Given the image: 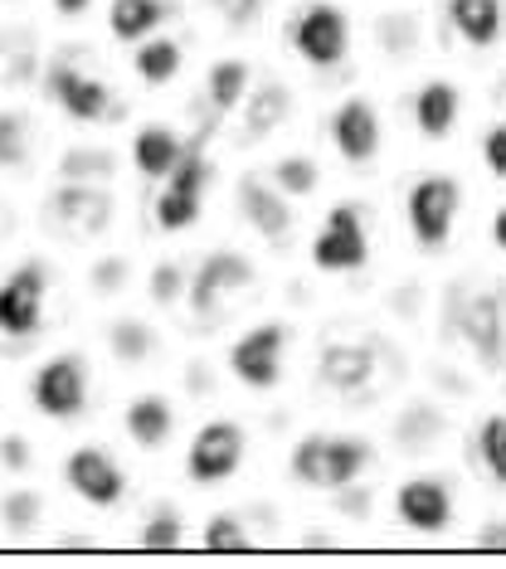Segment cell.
<instances>
[{
    "label": "cell",
    "mask_w": 506,
    "mask_h": 569,
    "mask_svg": "<svg viewBox=\"0 0 506 569\" xmlns=\"http://www.w3.org/2000/svg\"><path fill=\"white\" fill-rule=\"evenodd\" d=\"M448 327L473 346L483 366H502V351H506V292H463V288H453Z\"/></svg>",
    "instance_id": "cell-1"
},
{
    "label": "cell",
    "mask_w": 506,
    "mask_h": 569,
    "mask_svg": "<svg viewBox=\"0 0 506 569\" xmlns=\"http://www.w3.org/2000/svg\"><path fill=\"white\" fill-rule=\"evenodd\" d=\"M458 180L453 176H419L409 190V224H414V239L424 249H444L448 243V229H453V214H458Z\"/></svg>",
    "instance_id": "cell-2"
},
{
    "label": "cell",
    "mask_w": 506,
    "mask_h": 569,
    "mask_svg": "<svg viewBox=\"0 0 506 569\" xmlns=\"http://www.w3.org/2000/svg\"><path fill=\"white\" fill-rule=\"evenodd\" d=\"M370 243H366V224H360L356 204H336L321 224L317 243H311V263L327 268V273H350V268H366Z\"/></svg>",
    "instance_id": "cell-3"
},
{
    "label": "cell",
    "mask_w": 506,
    "mask_h": 569,
    "mask_svg": "<svg viewBox=\"0 0 506 569\" xmlns=\"http://www.w3.org/2000/svg\"><path fill=\"white\" fill-rule=\"evenodd\" d=\"M239 462H244V429L234 419H210L186 452L190 482H225Z\"/></svg>",
    "instance_id": "cell-4"
},
{
    "label": "cell",
    "mask_w": 506,
    "mask_h": 569,
    "mask_svg": "<svg viewBox=\"0 0 506 569\" xmlns=\"http://www.w3.org/2000/svg\"><path fill=\"white\" fill-rule=\"evenodd\" d=\"M44 219L59 224L63 234H102L112 224V196L102 186H78V180H63V186L49 196Z\"/></svg>",
    "instance_id": "cell-5"
},
{
    "label": "cell",
    "mask_w": 506,
    "mask_h": 569,
    "mask_svg": "<svg viewBox=\"0 0 506 569\" xmlns=\"http://www.w3.org/2000/svg\"><path fill=\"white\" fill-rule=\"evenodd\" d=\"M282 346H288V327L282 321H264V327H254L249 336H239L229 351V366L239 375L244 385H254V390H272L282 375Z\"/></svg>",
    "instance_id": "cell-6"
},
{
    "label": "cell",
    "mask_w": 506,
    "mask_h": 569,
    "mask_svg": "<svg viewBox=\"0 0 506 569\" xmlns=\"http://www.w3.org/2000/svg\"><path fill=\"white\" fill-rule=\"evenodd\" d=\"M254 282V263L244 253H229V249H219V253H210L200 263V273H195V282H190V307L200 317H219V307L229 302L234 292H244Z\"/></svg>",
    "instance_id": "cell-7"
},
{
    "label": "cell",
    "mask_w": 506,
    "mask_h": 569,
    "mask_svg": "<svg viewBox=\"0 0 506 569\" xmlns=\"http://www.w3.org/2000/svg\"><path fill=\"white\" fill-rule=\"evenodd\" d=\"M30 399H34L39 413H49V419H73V413L83 409V399H88L83 360L59 356V360H49V366H39V375L30 380Z\"/></svg>",
    "instance_id": "cell-8"
},
{
    "label": "cell",
    "mask_w": 506,
    "mask_h": 569,
    "mask_svg": "<svg viewBox=\"0 0 506 569\" xmlns=\"http://www.w3.org/2000/svg\"><path fill=\"white\" fill-rule=\"evenodd\" d=\"M44 263H20L16 273L0 282V331L6 336H30L39 327V307H44Z\"/></svg>",
    "instance_id": "cell-9"
},
{
    "label": "cell",
    "mask_w": 506,
    "mask_h": 569,
    "mask_svg": "<svg viewBox=\"0 0 506 569\" xmlns=\"http://www.w3.org/2000/svg\"><path fill=\"white\" fill-rule=\"evenodd\" d=\"M292 44L297 54H302L311 69H331V63H341L346 54V20L336 6H307L302 20H297L292 30Z\"/></svg>",
    "instance_id": "cell-10"
},
{
    "label": "cell",
    "mask_w": 506,
    "mask_h": 569,
    "mask_svg": "<svg viewBox=\"0 0 506 569\" xmlns=\"http://www.w3.org/2000/svg\"><path fill=\"white\" fill-rule=\"evenodd\" d=\"M395 507H399V521L409 530H424V536H438L453 521V497L438 477H409L395 491Z\"/></svg>",
    "instance_id": "cell-11"
},
{
    "label": "cell",
    "mask_w": 506,
    "mask_h": 569,
    "mask_svg": "<svg viewBox=\"0 0 506 569\" xmlns=\"http://www.w3.org/2000/svg\"><path fill=\"white\" fill-rule=\"evenodd\" d=\"M63 477H69V487L83 501H93V507H112V501L127 491L122 468H117V462L102 448H78V452H69V462H63Z\"/></svg>",
    "instance_id": "cell-12"
},
{
    "label": "cell",
    "mask_w": 506,
    "mask_h": 569,
    "mask_svg": "<svg viewBox=\"0 0 506 569\" xmlns=\"http://www.w3.org/2000/svg\"><path fill=\"white\" fill-rule=\"evenodd\" d=\"M331 137H336V151L360 166V161L375 157V147H380V118H375V108L366 98H346L331 118Z\"/></svg>",
    "instance_id": "cell-13"
},
{
    "label": "cell",
    "mask_w": 506,
    "mask_h": 569,
    "mask_svg": "<svg viewBox=\"0 0 506 569\" xmlns=\"http://www.w3.org/2000/svg\"><path fill=\"white\" fill-rule=\"evenodd\" d=\"M49 93H54L59 108L69 112V118H78V122H98L102 112L112 108L108 88H102L98 79H88V73L69 69V63H54V69H49Z\"/></svg>",
    "instance_id": "cell-14"
},
{
    "label": "cell",
    "mask_w": 506,
    "mask_h": 569,
    "mask_svg": "<svg viewBox=\"0 0 506 569\" xmlns=\"http://www.w3.org/2000/svg\"><path fill=\"white\" fill-rule=\"evenodd\" d=\"M239 204H244L249 224H254L264 239H278V243L288 239V229H292V210H288V200H282L264 176H244V180H239Z\"/></svg>",
    "instance_id": "cell-15"
},
{
    "label": "cell",
    "mask_w": 506,
    "mask_h": 569,
    "mask_svg": "<svg viewBox=\"0 0 506 569\" xmlns=\"http://www.w3.org/2000/svg\"><path fill=\"white\" fill-rule=\"evenodd\" d=\"M370 370H375V351L366 341H331L321 351V380L331 390H360L370 380Z\"/></svg>",
    "instance_id": "cell-16"
},
{
    "label": "cell",
    "mask_w": 506,
    "mask_h": 569,
    "mask_svg": "<svg viewBox=\"0 0 506 569\" xmlns=\"http://www.w3.org/2000/svg\"><path fill=\"white\" fill-rule=\"evenodd\" d=\"M288 118H292L288 83H264V88H254L249 102H244V137L258 141V137H268L272 127H282Z\"/></svg>",
    "instance_id": "cell-17"
},
{
    "label": "cell",
    "mask_w": 506,
    "mask_h": 569,
    "mask_svg": "<svg viewBox=\"0 0 506 569\" xmlns=\"http://www.w3.org/2000/svg\"><path fill=\"white\" fill-rule=\"evenodd\" d=\"M448 20L467 44L487 49L502 34V0H448Z\"/></svg>",
    "instance_id": "cell-18"
},
{
    "label": "cell",
    "mask_w": 506,
    "mask_h": 569,
    "mask_svg": "<svg viewBox=\"0 0 506 569\" xmlns=\"http://www.w3.org/2000/svg\"><path fill=\"white\" fill-rule=\"evenodd\" d=\"M180 137L171 132V127H141L137 141H132V161H137V171L141 176H171L176 171V161H180Z\"/></svg>",
    "instance_id": "cell-19"
},
{
    "label": "cell",
    "mask_w": 506,
    "mask_h": 569,
    "mask_svg": "<svg viewBox=\"0 0 506 569\" xmlns=\"http://www.w3.org/2000/svg\"><path fill=\"white\" fill-rule=\"evenodd\" d=\"M414 122L424 137H448L458 122V88L453 83H424L414 98Z\"/></svg>",
    "instance_id": "cell-20"
},
{
    "label": "cell",
    "mask_w": 506,
    "mask_h": 569,
    "mask_svg": "<svg viewBox=\"0 0 506 569\" xmlns=\"http://www.w3.org/2000/svg\"><path fill=\"white\" fill-rule=\"evenodd\" d=\"M166 16H171V0H112L108 24L117 40H141V34H151Z\"/></svg>",
    "instance_id": "cell-21"
},
{
    "label": "cell",
    "mask_w": 506,
    "mask_h": 569,
    "mask_svg": "<svg viewBox=\"0 0 506 569\" xmlns=\"http://www.w3.org/2000/svg\"><path fill=\"white\" fill-rule=\"evenodd\" d=\"M438 433H444V413L434 405H409L395 419V443H399V452H409V458H419V452L434 448Z\"/></svg>",
    "instance_id": "cell-22"
},
{
    "label": "cell",
    "mask_w": 506,
    "mask_h": 569,
    "mask_svg": "<svg viewBox=\"0 0 506 569\" xmlns=\"http://www.w3.org/2000/svg\"><path fill=\"white\" fill-rule=\"evenodd\" d=\"M370 468L366 438H327V462H321V487H346Z\"/></svg>",
    "instance_id": "cell-23"
},
{
    "label": "cell",
    "mask_w": 506,
    "mask_h": 569,
    "mask_svg": "<svg viewBox=\"0 0 506 569\" xmlns=\"http://www.w3.org/2000/svg\"><path fill=\"white\" fill-rule=\"evenodd\" d=\"M171 423H176L171 405H166V399H156V395L137 399V405L127 409V433H132L137 448H161L166 438H171Z\"/></svg>",
    "instance_id": "cell-24"
},
{
    "label": "cell",
    "mask_w": 506,
    "mask_h": 569,
    "mask_svg": "<svg viewBox=\"0 0 506 569\" xmlns=\"http://www.w3.org/2000/svg\"><path fill=\"white\" fill-rule=\"evenodd\" d=\"M249 98V63L244 59H219L210 69V108L215 112H234Z\"/></svg>",
    "instance_id": "cell-25"
},
{
    "label": "cell",
    "mask_w": 506,
    "mask_h": 569,
    "mask_svg": "<svg viewBox=\"0 0 506 569\" xmlns=\"http://www.w3.org/2000/svg\"><path fill=\"white\" fill-rule=\"evenodd\" d=\"M117 171V157L102 147H83V151H63L59 157V176L63 180H78V186H102V180H112Z\"/></svg>",
    "instance_id": "cell-26"
},
{
    "label": "cell",
    "mask_w": 506,
    "mask_h": 569,
    "mask_svg": "<svg viewBox=\"0 0 506 569\" xmlns=\"http://www.w3.org/2000/svg\"><path fill=\"white\" fill-rule=\"evenodd\" d=\"M176 69H180V44H176V40H147V44L137 49V73H141V79H147L151 88L171 83Z\"/></svg>",
    "instance_id": "cell-27"
},
{
    "label": "cell",
    "mask_w": 506,
    "mask_h": 569,
    "mask_svg": "<svg viewBox=\"0 0 506 569\" xmlns=\"http://www.w3.org/2000/svg\"><path fill=\"white\" fill-rule=\"evenodd\" d=\"M108 346H112L117 360L137 366V360H147L156 351V336H151V327H141V321H112V327H108Z\"/></svg>",
    "instance_id": "cell-28"
},
{
    "label": "cell",
    "mask_w": 506,
    "mask_h": 569,
    "mask_svg": "<svg viewBox=\"0 0 506 569\" xmlns=\"http://www.w3.org/2000/svg\"><path fill=\"white\" fill-rule=\"evenodd\" d=\"M39 69L34 49L24 34H0V83H30Z\"/></svg>",
    "instance_id": "cell-29"
},
{
    "label": "cell",
    "mask_w": 506,
    "mask_h": 569,
    "mask_svg": "<svg viewBox=\"0 0 506 569\" xmlns=\"http://www.w3.org/2000/svg\"><path fill=\"white\" fill-rule=\"evenodd\" d=\"M180 536H186V526H180V511L171 501H161L141 526V546L147 550H180Z\"/></svg>",
    "instance_id": "cell-30"
},
{
    "label": "cell",
    "mask_w": 506,
    "mask_h": 569,
    "mask_svg": "<svg viewBox=\"0 0 506 569\" xmlns=\"http://www.w3.org/2000/svg\"><path fill=\"white\" fill-rule=\"evenodd\" d=\"M375 34H380L385 54L409 59L414 44H419V20H414V16H380V20H375Z\"/></svg>",
    "instance_id": "cell-31"
},
{
    "label": "cell",
    "mask_w": 506,
    "mask_h": 569,
    "mask_svg": "<svg viewBox=\"0 0 506 569\" xmlns=\"http://www.w3.org/2000/svg\"><path fill=\"white\" fill-rule=\"evenodd\" d=\"M317 166H311V157H282L278 166H272V186L282 190V196H311L317 190Z\"/></svg>",
    "instance_id": "cell-32"
},
{
    "label": "cell",
    "mask_w": 506,
    "mask_h": 569,
    "mask_svg": "<svg viewBox=\"0 0 506 569\" xmlns=\"http://www.w3.org/2000/svg\"><path fill=\"white\" fill-rule=\"evenodd\" d=\"M477 452H483L487 472L506 487V413H492V419L483 423V433H477Z\"/></svg>",
    "instance_id": "cell-33"
},
{
    "label": "cell",
    "mask_w": 506,
    "mask_h": 569,
    "mask_svg": "<svg viewBox=\"0 0 506 569\" xmlns=\"http://www.w3.org/2000/svg\"><path fill=\"white\" fill-rule=\"evenodd\" d=\"M30 157V122L24 112H0V166H24Z\"/></svg>",
    "instance_id": "cell-34"
},
{
    "label": "cell",
    "mask_w": 506,
    "mask_h": 569,
    "mask_svg": "<svg viewBox=\"0 0 506 569\" xmlns=\"http://www.w3.org/2000/svg\"><path fill=\"white\" fill-rule=\"evenodd\" d=\"M205 550H219V555H234V550H249V530H244L239 516H210L205 521Z\"/></svg>",
    "instance_id": "cell-35"
},
{
    "label": "cell",
    "mask_w": 506,
    "mask_h": 569,
    "mask_svg": "<svg viewBox=\"0 0 506 569\" xmlns=\"http://www.w3.org/2000/svg\"><path fill=\"white\" fill-rule=\"evenodd\" d=\"M321 462H327V438L321 433H307L302 443L292 448V477L302 487H321Z\"/></svg>",
    "instance_id": "cell-36"
},
{
    "label": "cell",
    "mask_w": 506,
    "mask_h": 569,
    "mask_svg": "<svg viewBox=\"0 0 506 569\" xmlns=\"http://www.w3.org/2000/svg\"><path fill=\"white\" fill-rule=\"evenodd\" d=\"M156 219H161V229H186L200 219V196H186V190H171L166 186V196L156 200Z\"/></svg>",
    "instance_id": "cell-37"
},
{
    "label": "cell",
    "mask_w": 506,
    "mask_h": 569,
    "mask_svg": "<svg viewBox=\"0 0 506 569\" xmlns=\"http://www.w3.org/2000/svg\"><path fill=\"white\" fill-rule=\"evenodd\" d=\"M39 491H10L6 501H0V521H6L16 536H24V530H34L39 526Z\"/></svg>",
    "instance_id": "cell-38"
},
{
    "label": "cell",
    "mask_w": 506,
    "mask_h": 569,
    "mask_svg": "<svg viewBox=\"0 0 506 569\" xmlns=\"http://www.w3.org/2000/svg\"><path fill=\"white\" fill-rule=\"evenodd\" d=\"M205 6H210L225 24H234V30H244V24H254V20H258L264 0H205Z\"/></svg>",
    "instance_id": "cell-39"
},
{
    "label": "cell",
    "mask_w": 506,
    "mask_h": 569,
    "mask_svg": "<svg viewBox=\"0 0 506 569\" xmlns=\"http://www.w3.org/2000/svg\"><path fill=\"white\" fill-rule=\"evenodd\" d=\"M180 282H186V273H180V263H156V273L147 282V292L156 297V302H176Z\"/></svg>",
    "instance_id": "cell-40"
},
{
    "label": "cell",
    "mask_w": 506,
    "mask_h": 569,
    "mask_svg": "<svg viewBox=\"0 0 506 569\" xmlns=\"http://www.w3.org/2000/svg\"><path fill=\"white\" fill-rule=\"evenodd\" d=\"M127 282V258H98L93 263V292H117Z\"/></svg>",
    "instance_id": "cell-41"
},
{
    "label": "cell",
    "mask_w": 506,
    "mask_h": 569,
    "mask_svg": "<svg viewBox=\"0 0 506 569\" xmlns=\"http://www.w3.org/2000/svg\"><path fill=\"white\" fill-rule=\"evenodd\" d=\"M336 491H341V497H336L341 516H356V521H366V516H370V491L356 487V482H346V487H336Z\"/></svg>",
    "instance_id": "cell-42"
},
{
    "label": "cell",
    "mask_w": 506,
    "mask_h": 569,
    "mask_svg": "<svg viewBox=\"0 0 506 569\" xmlns=\"http://www.w3.org/2000/svg\"><path fill=\"white\" fill-rule=\"evenodd\" d=\"M483 157H487V171L506 180V122H502V127H492V132H487V141H483Z\"/></svg>",
    "instance_id": "cell-43"
},
{
    "label": "cell",
    "mask_w": 506,
    "mask_h": 569,
    "mask_svg": "<svg viewBox=\"0 0 506 569\" xmlns=\"http://www.w3.org/2000/svg\"><path fill=\"white\" fill-rule=\"evenodd\" d=\"M0 462H6L10 472H24V468H30V443H24L20 433L0 438Z\"/></svg>",
    "instance_id": "cell-44"
},
{
    "label": "cell",
    "mask_w": 506,
    "mask_h": 569,
    "mask_svg": "<svg viewBox=\"0 0 506 569\" xmlns=\"http://www.w3.org/2000/svg\"><path fill=\"white\" fill-rule=\"evenodd\" d=\"M477 546L483 550H506V516L502 521H487L483 530H477Z\"/></svg>",
    "instance_id": "cell-45"
},
{
    "label": "cell",
    "mask_w": 506,
    "mask_h": 569,
    "mask_svg": "<svg viewBox=\"0 0 506 569\" xmlns=\"http://www.w3.org/2000/svg\"><path fill=\"white\" fill-rule=\"evenodd\" d=\"M492 243H497V249L506 253V204L497 210V219H492Z\"/></svg>",
    "instance_id": "cell-46"
},
{
    "label": "cell",
    "mask_w": 506,
    "mask_h": 569,
    "mask_svg": "<svg viewBox=\"0 0 506 569\" xmlns=\"http://www.w3.org/2000/svg\"><path fill=\"white\" fill-rule=\"evenodd\" d=\"M88 6H93V0H54V10H59V16H69V20H73V16H83Z\"/></svg>",
    "instance_id": "cell-47"
},
{
    "label": "cell",
    "mask_w": 506,
    "mask_h": 569,
    "mask_svg": "<svg viewBox=\"0 0 506 569\" xmlns=\"http://www.w3.org/2000/svg\"><path fill=\"white\" fill-rule=\"evenodd\" d=\"M302 546H311V550H327V546H331V536H327V530H307Z\"/></svg>",
    "instance_id": "cell-48"
}]
</instances>
